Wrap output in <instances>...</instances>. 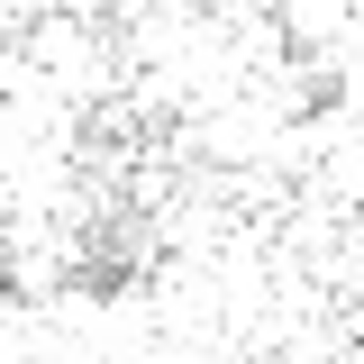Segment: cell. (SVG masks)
Returning a JSON list of instances; mask_svg holds the SVG:
<instances>
[{
	"instance_id": "obj_1",
	"label": "cell",
	"mask_w": 364,
	"mask_h": 364,
	"mask_svg": "<svg viewBox=\"0 0 364 364\" xmlns=\"http://www.w3.org/2000/svg\"><path fill=\"white\" fill-rule=\"evenodd\" d=\"M282 46H346L355 37V0H273Z\"/></svg>"
}]
</instances>
